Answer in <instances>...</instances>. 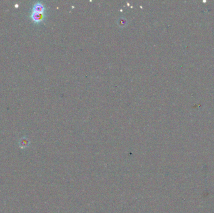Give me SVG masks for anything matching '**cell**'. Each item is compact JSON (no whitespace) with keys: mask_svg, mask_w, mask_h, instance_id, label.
<instances>
[{"mask_svg":"<svg viewBox=\"0 0 214 213\" xmlns=\"http://www.w3.org/2000/svg\"><path fill=\"white\" fill-rule=\"evenodd\" d=\"M45 11V6L41 2L36 3L32 8V12L38 13H44Z\"/></svg>","mask_w":214,"mask_h":213,"instance_id":"cell-1","label":"cell"},{"mask_svg":"<svg viewBox=\"0 0 214 213\" xmlns=\"http://www.w3.org/2000/svg\"><path fill=\"white\" fill-rule=\"evenodd\" d=\"M45 18V14L44 13H33L32 12L31 14V18L35 22V23H38L41 22Z\"/></svg>","mask_w":214,"mask_h":213,"instance_id":"cell-2","label":"cell"},{"mask_svg":"<svg viewBox=\"0 0 214 213\" xmlns=\"http://www.w3.org/2000/svg\"><path fill=\"white\" fill-rule=\"evenodd\" d=\"M20 146L21 147V148H25V147L28 146L29 141L26 138H23L20 140Z\"/></svg>","mask_w":214,"mask_h":213,"instance_id":"cell-3","label":"cell"},{"mask_svg":"<svg viewBox=\"0 0 214 213\" xmlns=\"http://www.w3.org/2000/svg\"><path fill=\"white\" fill-rule=\"evenodd\" d=\"M118 23H119V26H124L127 24V19H124L123 18H121L120 19H119Z\"/></svg>","mask_w":214,"mask_h":213,"instance_id":"cell-4","label":"cell"}]
</instances>
